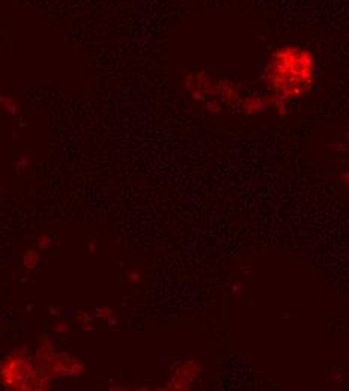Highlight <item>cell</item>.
<instances>
[{"label":"cell","instance_id":"cell-1","mask_svg":"<svg viewBox=\"0 0 349 391\" xmlns=\"http://www.w3.org/2000/svg\"><path fill=\"white\" fill-rule=\"evenodd\" d=\"M262 82L272 95L285 103L310 93L317 82V61L310 50L287 44L272 52Z\"/></svg>","mask_w":349,"mask_h":391},{"label":"cell","instance_id":"cell-2","mask_svg":"<svg viewBox=\"0 0 349 391\" xmlns=\"http://www.w3.org/2000/svg\"><path fill=\"white\" fill-rule=\"evenodd\" d=\"M241 112L247 116H253V115H259L267 112V110H274V112L279 116H285L286 115V103L283 99H280L279 97L270 95L263 97V95H250L244 99H241Z\"/></svg>","mask_w":349,"mask_h":391},{"label":"cell","instance_id":"cell-6","mask_svg":"<svg viewBox=\"0 0 349 391\" xmlns=\"http://www.w3.org/2000/svg\"><path fill=\"white\" fill-rule=\"evenodd\" d=\"M0 106H2L5 112H8L10 115H15L19 112V107H17L15 101L10 97H0Z\"/></svg>","mask_w":349,"mask_h":391},{"label":"cell","instance_id":"cell-7","mask_svg":"<svg viewBox=\"0 0 349 391\" xmlns=\"http://www.w3.org/2000/svg\"><path fill=\"white\" fill-rule=\"evenodd\" d=\"M39 241H41V242H39V247H41V249H47L48 245H50V238H48V236H42Z\"/></svg>","mask_w":349,"mask_h":391},{"label":"cell","instance_id":"cell-4","mask_svg":"<svg viewBox=\"0 0 349 391\" xmlns=\"http://www.w3.org/2000/svg\"><path fill=\"white\" fill-rule=\"evenodd\" d=\"M199 373H200V368L198 365V363H194L193 360L185 361L178 368L169 387L175 390H187Z\"/></svg>","mask_w":349,"mask_h":391},{"label":"cell","instance_id":"cell-5","mask_svg":"<svg viewBox=\"0 0 349 391\" xmlns=\"http://www.w3.org/2000/svg\"><path fill=\"white\" fill-rule=\"evenodd\" d=\"M216 97L229 107H235L241 103L240 88L231 80H217Z\"/></svg>","mask_w":349,"mask_h":391},{"label":"cell","instance_id":"cell-3","mask_svg":"<svg viewBox=\"0 0 349 391\" xmlns=\"http://www.w3.org/2000/svg\"><path fill=\"white\" fill-rule=\"evenodd\" d=\"M185 89L191 93L193 99L203 101L207 103L209 98L216 97L217 90V80H212L207 73L199 71L189 74L184 80Z\"/></svg>","mask_w":349,"mask_h":391}]
</instances>
